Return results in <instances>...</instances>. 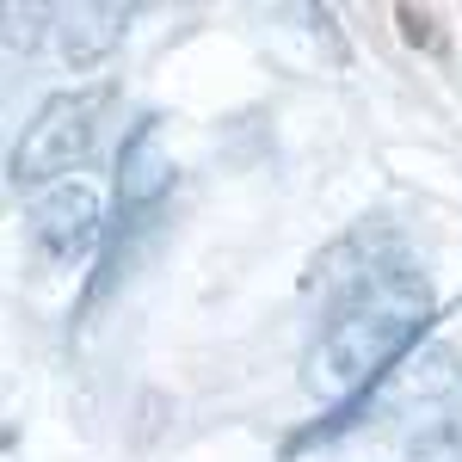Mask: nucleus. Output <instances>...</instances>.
<instances>
[{
	"label": "nucleus",
	"mask_w": 462,
	"mask_h": 462,
	"mask_svg": "<svg viewBox=\"0 0 462 462\" xmlns=\"http://www.w3.org/2000/svg\"><path fill=\"white\" fill-rule=\"evenodd\" d=\"M111 99H117V93H111L106 80L50 93V99L32 111V124L19 130V143H13V185H43V191L62 185V179L99 148Z\"/></svg>",
	"instance_id": "7ed1b4c3"
},
{
	"label": "nucleus",
	"mask_w": 462,
	"mask_h": 462,
	"mask_svg": "<svg viewBox=\"0 0 462 462\" xmlns=\"http://www.w3.org/2000/svg\"><path fill=\"white\" fill-rule=\"evenodd\" d=\"M106 210H99V191L93 185H80V179H62V185H50L43 198L32 204V241L43 259H56V265H74V259H87L93 247H106Z\"/></svg>",
	"instance_id": "20e7f679"
},
{
	"label": "nucleus",
	"mask_w": 462,
	"mask_h": 462,
	"mask_svg": "<svg viewBox=\"0 0 462 462\" xmlns=\"http://www.w3.org/2000/svg\"><path fill=\"white\" fill-rule=\"evenodd\" d=\"M450 394H462V352H457V346H444V339H426L413 357H401L383 383H370L364 394L339 401L327 420L302 426V431L284 444V457H302L309 444H333L339 431H357V426L420 420V407H444Z\"/></svg>",
	"instance_id": "f03ea898"
},
{
	"label": "nucleus",
	"mask_w": 462,
	"mask_h": 462,
	"mask_svg": "<svg viewBox=\"0 0 462 462\" xmlns=\"http://www.w3.org/2000/svg\"><path fill=\"white\" fill-rule=\"evenodd\" d=\"M357 253H364V241H357ZM320 284L333 290V309L309 346L302 383H309V394H327L339 407L426 346L438 302H431V278L401 253H370L352 272H320Z\"/></svg>",
	"instance_id": "f257e3e1"
},
{
	"label": "nucleus",
	"mask_w": 462,
	"mask_h": 462,
	"mask_svg": "<svg viewBox=\"0 0 462 462\" xmlns=\"http://www.w3.org/2000/svg\"><path fill=\"white\" fill-rule=\"evenodd\" d=\"M401 462H462V431H450V426H431L413 450Z\"/></svg>",
	"instance_id": "0eeeda50"
},
{
	"label": "nucleus",
	"mask_w": 462,
	"mask_h": 462,
	"mask_svg": "<svg viewBox=\"0 0 462 462\" xmlns=\"http://www.w3.org/2000/svg\"><path fill=\"white\" fill-rule=\"evenodd\" d=\"M0 19H6V56H19V50L32 56L37 43H43V32H56V25H43V19H50L43 6H19V0H13Z\"/></svg>",
	"instance_id": "423d86ee"
},
{
	"label": "nucleus",
	"mask_w": 462,
	"mask_h": 462,
	"mask_svg": "<svg viewBox=\"0 0 462 462\" xmlns=\"http://www.w3.org/2000/svg\"><path fill=\"white\" fill-rule=\"evenodd\" d=\"M130 19H136V6H117V0H80L69 13H56V50H62V62L74 74L111 62L117 43L130 37Z\"/></svg>",
	"instance_id": "39448f33"
},
{
	"label": "nucleus",
	"mask_w": 462,
	"mask_h": 462,
	"mask_svg": "<svg viewBox=\"0 0 462 462\" xmlns=\"http://www.w3.org/2000/svg\"><path fill=\"white\" fill-rule=\"evenodd\" d=\"M394 19H401L407 43H426V50H438V43H444V37H438V19H431V13H420V6H401Z\"/></svg>",
	"instance_id": "6e6552de"
}]
</instances>
